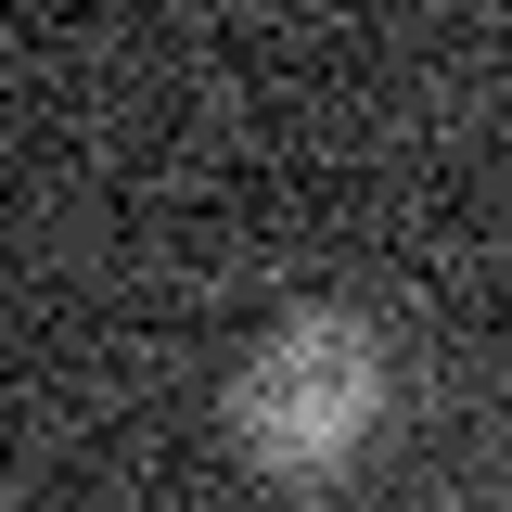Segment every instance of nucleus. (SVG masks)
<instances>
[{"mask_svg": "<svg viewBox=\"0 0 512 512\" xmlns=\"http://www.w3.org/2000/svg\"><path fill=\"white\" fill-rule=\"evenodd\" d=\"M372 436H384V333L359 308H295V320H269L244 346V372H231V448L256 474L320 487Z\"/></svg>", "mask_w": 512, "mask_h": 512, "instance_id": "f257e3e1", "label": "nucleus"}]
</instances>
